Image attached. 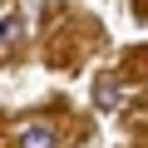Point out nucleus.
<instances>
[{
  "label": "nucleus",
  "instance_id": "3",
  "mask_svg": "<svg viewBox=\"0 0 148 148\" xmlns=\"http://www.w3.org/2000/svg\"><path fill=\"white\" fill-rule=\"evenodd\" d=\"M20 35H25V25H20V15H15V10H10V15H0V49H10Z\"/></svg>",
  "mask_w": 148,
  "mask_h": 148
},
{
  "label": "nucleus",
  "instance_id": "1",
  "mask_svg": "<svg viewBox=\"0 0 148 148\" xmlns=\"http://www.w3.org/2000/svg\"><path fill=\"white\" fill-rule=\"evenodd\" d=\"M59 138H54V128L49 123H25L20 128V148H54Z\"/></svg>",
  "mask_w": 148,
  "mask_h": 148
},
{
  "label": "nucleus",
  "instance_id": "2",
  "mask_svg": "<svg viewBox=\"0 0 148 148\" xmlns=\"http://www.w3.org/2000/svg\"><path fill=\"white\" fill-rule=\"evenodd\" d=\"M94 104H99L104 114H114V109L123 104V94H119V84H114V79H99V84H94Z\"/></svg>",
  "mask_w": 148,
  "mask_h": 148
}]
</instances>
